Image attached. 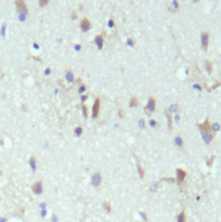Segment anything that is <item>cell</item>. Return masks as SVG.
<instances>
[{
  "instance_id": "cell-21",
  "label": "cell",
  "mask_w": 221,
  "mask_h": 222,
  "mask_svg": "<svg viewBox=\"0 0 221 222\" xmlns=\"http://www.w3.org/2000/svg\"><path fill=\"white\" fill-rule=\"evenodd\" d=\"M75 132H76V135L80 136L82 134V129L81 127H77L76 129V130H75Z\"/></svg>"
},
{
  "instance_id": "cell-20",
  "label": "cell",
  "mask_w": 221,
  "mask_h": 222,
  "mask_svg": "<svg viewBox=\"0 0 221 222\" xmlns=\"http://www.w3.org/2000/svg\"><path fill=\"white\" fill-rule=\"evenodd\" d=\"M211 129H212V130H213L214 132H216V131H218V130H219L220 126H219V124H218V123H214L212 126H211Z\"/></svg>"
},
{
  "instance_id": "cell-13",
  "label": "cell",
  "mask_w": 221,
  "mask_h": 222,
  "mask_svg": "<svg viewBox=\"0 0 221 222\" xmlns=\"http://www.w3.org/2000/svg\"><path fill=\"white\" fill-rule=\"evenodd\" d=\"M103 208H104V210L106 211L107 212H110L112 211V207H111V204H110L108 201H104L103 202Z\"/></svg>"
},
{
  "instance_id": "cell-25",
  "label": "cell",
  "mask_w": 221,
  "mask_h": 222,
  "mask_svg": "<svg viewBox=\"0 0 221 222\" xmlns=\"http://www.w3.org/2000/svg\"><path fill=\"white\" fill-rule=\"evenodd\" d=\"M139 125H140V128H142V129H144L145 128V122H144V120L140 119V122H139Z\"/></svg>"
},
{
  "instance_id": "cell-8",
  "label": "cell",
  "mask_w": 221,
  "mask_h": 222,
  "mask_svg": "<svg viewBox=\"0 0 221 222\" xmlns=\"http://www.w3.org/2000/svg\"><path fill=\"white\" fill-rule=\"evenodd\" d=\"M92 185L95 187L100 186L101 182H102V176H101L100 173H95L92 176V180H91Z\"/></svg>"
},
{
  "instance_id": "cell-33",
  "label": "cell",
  "mask_w": 221,
  "mask_h": 222,
  "mask_svg": "<svg viewBox=\"0 0 221 222\" xmlns=\"http://www.w3.org/2000/svg\"><path fill=\"white\" fill-rule=\"evenodd\" d=\"M48 4V1H40L39 2V5L40 6H43V5H45Z\"/></svg>"
},
{
  "instance_id": "cell-6",
  "label": "cell",
  "mask_w": 221,
  "mask_h": 222,
  "mask_svg": "<svg viewBox=\"0 0 221 222\" xmlns=\"http://www.w3.org/2000/svg\"><path fill=\"white\" fill-rule=\"evenodd\" d=\"M100 105H101V102L99 98H96L94 105H93L92 108V117L95 118V117L98 116V114H99V110H100Z\"/></svg>"
},
{
  "instance_id": "cell-10",
  "label": "cell",
  "mask_w": 221,
  "mask_h": 222,
  "mask_svg": "<svg viewBox=\"0 0 221 222\" xmlns=\"http://www.w3.org/2000/svg\"><path fill=\"white\" fill-rule=\"evenodd\" d=\"M95 42L96 43V45H97L98 49L102 50V46H103V37H102V35H97V36H95Z\"/></svg>"
},
{
  "instance_id": "cell-39",
  "label": "cell",
  "mask_w": 221,
  "mask_h": 222,
  "mask_svg": "<svg viewBox=\"0 0 221 222\" xmlns=\"http://www.w3.org/2000/svg\"><path fill=\"white\" fill-rule=\"evenodd\" d=\"M82 101H85L86 99L88 98V96H82Z\"/></svg>"
},
{
  "instance_id": "cell-14",
  "label": "cell",
  "mask_w": 221,
  "mask_h": 222,
  "mask_svg": "<svg viewBox=\"0 0 221 222\" xmlns=\"http://www.w3.org/2000/svg\"><path fill=\"white\" fill-rule=\"evenodd\" d=\"M129 106L131 108L133 107H137L138 106V100L136 97H132L130 100V103H129Z\"/></svg>"
},
{
  "instance_id": "cell-12",
  "label": "cell",
  "mask_w": 221,
  "mask_h": 222,
  "mask_svg": "<svg viewBox=\"0 0 221 222\" xmlns=\"http://www.w3.org/2000/svg\"><path fill=\"white\" fill-rule=\"evenodd\" d=\"M29 163H30V165H31V168H32V170H33V171H36V157L31 156V157L30 158V160H29Z\"/></svg>"
},
{
  "instance_id": "cell-30",
  "label": "cell",
  "mask_w": 221,
  "mask_h": 222,
  "mask_svg": "<svg viewBox=\"0 0 221 222\" xmlns=\"http://www.w3.org/2000/svg\"><path fill=\"white\" fill-rule=\"evenodd\" d=\"M46 214H47V211H46L45 209H43V210L41 211V217L42 218L45 217Z\"/></svg>"
},
{
  "instance_id": "cell-38",
  "label": "cell",
  "mask_w": 221,
  "mask_h": 222,
  "mask_svg": "<svg viewBox=\"0 0 221 222\" xmlns=\"http://www.w3.org/2000/svg\"><path fill=\"white\" fill-rule=\"evenodd\" d=\"M175 120H176V122H179V121H180V116H179V115H176Z\"/></svg>"
},
{
  "instance_id": "cell-28",
  "label": "cell",
  "mask_w": 221,
  "mask_h": 222,
  "mask_svg": "<svg viewBox=\"0 0 221 222\" xmlns=\"http://www.w3.org/2000/svg\"><path fill=\"white\" fill-rule=\"evenodd\" d=\"M128 44H129V45H131V46H134V41L132 38H128Z\"/></svg>"
},
{
  "instance_id": "cell-1",
  "label": "cell",
  "mask_w": 221,
  "mask_h": 222,
  "mask_svg": "<svg viewBox=\"0 0 221 222\" xmlns=\"http://www.w3.org/2000/svg\"><path fill=\"white\" fill-rule=\"evenodd\" d=\"M32 191L36 195H40L43 191V186L42 181H37L33 184L32 186Z\"/></svg>"
},
{
  "instance_id": "cell-23",
  "label": "cell",
  "mask_w": 221,
  "mask_h": 222,
  "mask_svg": "<svg viewBox=\"0 0 221 222\" xmlns=\"http://www.w3.org/2000/svg\"><path fill=\"white\" fill-rule=\"evenodd\" d=\"M149 124H150V126L153 127V128H155V127H156V124H157V122L156 121H154V120H150Z\"/></svg>"
},
{
  "instance_id": "cell-36",
  "label": "cell",
  "mask_w": 221,
  "mask_h": 222,
  "mask_svg": "<svg viewBox=\"0 0 221 222\" xmlns=\"http://www.w3.org/2000/svg\"><path fill=\"white\" fill-rule=\"evenodd\" d=\"M76 17H77V15H76V12L73 11V12H72V18H73V19H75V18H76Z\"/></svg>"
},
{
  "instance_id": "cell-32",
  "label": "cell",
  "mask_w": 221,
  "mask_h": 222,
  "mask_svg": "<svg viewBox=\"0 0 221 222\" xmlns=\"http://www.w3.org/2000/svg\"><path fill=\"white\" fill-rule=\"evenodd\" d=\"M85 88H85V86H84V85H82V86L80 87V88H79V92H80V93H82V92H84V91H85Z\"/></svg>"
},
{
  "instance_id": "cell-9",
  "label": "cell",
  "mask_w": 221,
  "mask_h": 222,
  "mask_svg": "<svg viewBox=\"0 0 221 222\" xmlns=\"http://www.w3.org/2000/svg\"><path fill=\"white\" fill-rule=\"evenodd\" d=\"M80 26H81L82 30L83 31H88V30L91 29L92 25H91L90 21H89L88 18H83V19H82V21H81Z\"/></svg>"
},
{
  "instance_id": "cell-3",
  "label": "cell",
  "mask_w": 221,
  "mask_h": 222,
  "mask_svg": "<svg viewBox=\"0 0 221 222\" xmlns=\"http://www.w3.org/2000/svg\"><path fill=\"white\" fill-rule=\"evenodd\" d=\"M201 43L202 47L206 51H207L208 44H209V33L207 31H203L201 33Z\"/></svg>"
},
{
  "instance_id": "cell-29",
  "label": "cell",
  "mask_w": 221,
  "mask_h": 222,
  "mask_svg": "<svg viewBox=\"0 0 221 222\" xmlns=\"http://www.w3.org/2000/svg\"><path fill=\"white\" fill-rule=\"evenodd\" d=\"M108 26H109L110 28H113V27L114 26V22L113 19H110L109 21H108Z\"/></svg>"
},
{
  "instance_id": "cell-34",
  "label": "cell",
  "mask_w": 221,
  "mask_h": 222,
  "mask_svg": "<svg viewBox=\"0 0 221 222\" xmlns=\"http://www.w3.org/2000/svg\"><path fill=\"white\" fill-rule=\"evenodd\" d=\"M46 205H47L46 203H42V204H40V207L42 208V210H43V209H44V208L46 207Z\"/></svg>"
},
{
  "instance_id": "cell-27",
  "label": "cell",
  "mask_w": 221,
  "mask_h": 222,
  "mask_svg": "<svg viewBox=\"0 0 221 222\" xmlns=\"http://www.w3.org/2000/svg\"><path fill=\"white\" fill-rule=\"evenodd\" d=\"M51 222H58V219H57V215L55 213L52 214V218H51Z\"/></svg>"
},
{
  "instance_id": "cell-19",
  "label": "cell",
  "mask_w": 221,
  "mask_h": 222,
  "mask_svg": "<svg viewBox=\"0 0 221 222\" xmlns=\"http://www.w3.org/2000/svg\"><path fill=\"white\" fill-rule=\"evenodd\" d=\"M169 110H170L171 112H177V110H178V105H177V104H173V105H171V107L169 108Z\"/></svg>"
},
{
  "instance_id": "cell-17",
  "label": "cell",
  "mask_w": 221,
  "mask_h": 222,
  "mask_svg": "<svg viewBox=\"0 0 221 222\" xmlns=\"http://www.w3.org/2000/svg\"><path fill=\"white\" fill-rule=\"evenodd\" d=\"M175 143L179 147H182L183 146V140H182V138H181L180 136H177L175 138Z\"/></svg>"
},
{
  "instance_id": "cell-24",
  "label": "cell",
  "mask_w": 221,
  "mask_h": 222,
  "mask_svg": "<svg viewBox=\"0 0 221 222\" xmlns=\"http://www.w3.org/2000/svg\"><path fill=\"white\" fill-rule=\"evenodd\" d=\"M82 110H83V114H84V116L87 117L88 116V108L85 105L82 106Z\"/></svg>"
},
{
  "instance_id": "cell-31",
  "label": "cell",
  "mask_w": 221,
  "mask_h": 222,
  "mask_svg": "<svg viewBox=\"0 0 221 222\" xmlns=\"http://www.w3.org/2000/svg\"><path fill=\"white\" fill-rule=\"evenodd\" d=\"M119 115H120V117H121V118H123V117L125 116L124 111L122 109H119Z\"/></svg>"
},
{
  "instance_id": "cell-7",
  "label": "cell",
  "mask_w": 221,
  "mask_h": 222,
  "mask_svg": "<svg viewBox=\"0 0 221 222\" xmlns=\"http://www.w3.org/2000/svg\"><path fill=\"white\" fill-rule=\"evenodd\" d=\"M155 105H156V100L154 97L150 96L149 99H148L147 107L145 108V110H148L149 112H153L155 109Z\"/></svg>"
},
{
  "instance_id": "cell-5",
  "label": "cell",
  "mask_w": 221,
  "mask_h": 222,
  "mask_svg": "<svg viewBox=\"0 0 221 222\" xmlns=\"http://www.w3.org/2000/svg\"><path fill=\"white\" fill-rule=\"evenodd\" d=\"M176 175H177V181L180 184L185 181V177H186V172L182 168H177L176 169Z\"/></svg>"
},
{
  "instance_id": "cell-37",
  "label": "cell",
  "mask_w": 221,
  "mask_h": 222,
  "mask_svg": "<svg viewBox=\"0 0 221 222\" xmlns=\"http://www.w3.org/2000/svg\"><path fill=\"white\" fill-rule=\"evenodd\" d=\"M7 219L6 218H0V222H6Z\"/></svg>"
},
{
  "instance_id": "cell-16",
  "label": "cell",
  "mask_w": 221,
  "mask_h": 222,
  "mask_svg": "<svg viewBox=\"0 0 221 222\" xmlns=\"http://www.w3.org/2000/svg\"><path fill=\"white\" fill-rule=\"evenodd\" d=\"M166 117H167V120H168V128L169 129H173V123H172V116L171 115H170V113L167 112V111H166Z\"/></svg>"
},
{
  "instance_id": "cell-11",
  "label": "cell",
  "mask_w": 221,
  "mask_h": 222,
  "mask_svg": "<svg viewBox=\"0 0 221 222\" xmlns=\"http://www.w3.org/2000/svg\"><path fill=\"white\" fill-rule=\"evenodd\" d=\"M177 222H186V216L184 210L177 216Z\"/></svg>"
},
{
  "instance_id": "cell-35",
  "label": "cell",
  "mask_w": 221,
  "mask_h": 222,
  "mask_svg": "<svg viewBox=\"0 0 221 222\" xmlns=\"http://www.w3.org/2000/svg\"><path fill=\"white\" fill-rule=\"evenodd\" d=\"M173 5H174V6L175 7V9H178L179 5H178V3L176 2V1H174V2H173Z\"/></svg>"
},
{
  "instance_id": "cell-18",
  "label": "cell",
  "mask_w": 221,
  "mask_h": 222,
  "mask_svg": "<svg viewBox=\"0 0 221 222\" xmlns=\"http://www.w3.org/2000/svg\"><path fill=\"white\" fill-rule=\"evenodd\" d=\"M206 69H207V70H208V72L211 73V72H212V62H209L208 60H206Z\"/></svg>"
},
{
  "instance_id": "cell-22",
  "label": "cell",
  "mask_w": 221,
  "mask_h": 222,
  "mask_svg": "<svg viewBox=\"0 0 221 222\" xmlns=\"http://www.w3.org/2000/svg\"><path fill=\"white\" fill-rule=\"evenodd\" d=\"M67 79H68V81H69V82L73 81V74H72V72H69V73L67 74Z\"/></svg>"
},
{
  "instance_id": "cell-4",
  "label": "cell",
  "mask_w": 221,
  "mask_h": 222,
  "mask_svg": "<svg viewBox=\"0 0 221 222\" xmlns=\"http://www.w3.org/2000/svg\"><path fill=\"white\" fill-rule=\"evenodd\" d=\"M201 134H202L203 140H204L206 144H209L210 142L212 141V139H213V134H212L211 130H204V131H201Z\"/></svg>"
},
{
  "instance_id": "cell-26",
  "label": "cell",
  "mask_w": 221,
  "mask_h": 222,
  "mask_svg": "<svg viewBox=\"0 0 221 222\" xmlns=\"http://www.w3.org/2000/svg\"><path fill=\"white\" fill-rule=\"evenodd\" d=\"M140 216H141V218L144 220V221L147 222V215H146L145 212H140Z\"/></svg>"
},
{
  "instance_id": "cell-15",
  "label": "cell",
  "mask_w": 221,
  "mask_h": 222,
  "mask_svg": "<svg viewBox=\"0 0 221 222\" xmlns=\"http://www.w3.org/2000/svg\"><path fill=\"white\" fill-rule=\"evenodd\" d=\"M137 169H138V173H139V175H140V177L142 179L143 177H144V169H143V167L140 166V163H138L137 164Z\"/></svg>"
},
{
  "instance_id": "cell-2",
  "label": "cell",
  "mask_w": 221,
  "mask_h": 222,
  "mask_svg": "<svg viewBox=\"0 0 221 222\" xmlns=\"http://www.w3.org/2000/svg\"><path fill=\"white\" fill-rule=\"evenodd\" d=\"M16 6H17V10H18V12H20L22 14H27L28 13V8H27V5L24 1H22V0L17 1L16 2Z\"/></svg>"
}]
</instances>
